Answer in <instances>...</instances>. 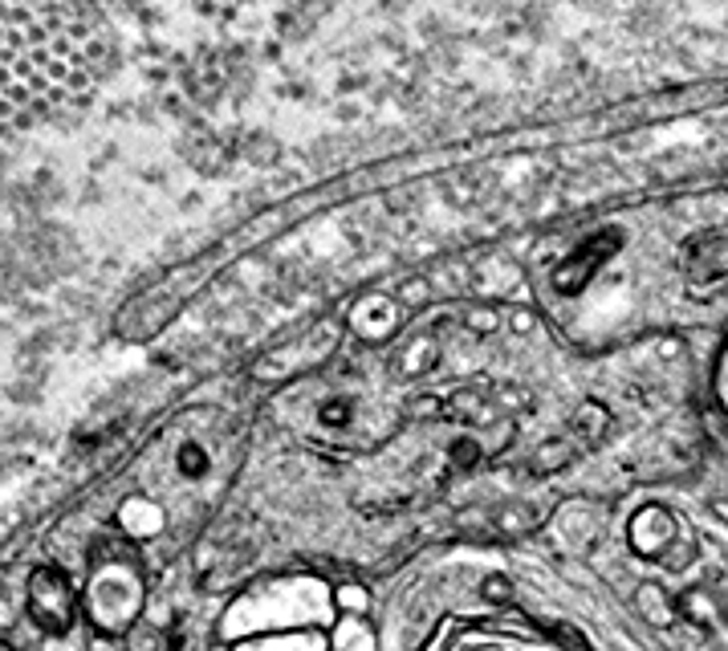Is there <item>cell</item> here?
I'll return each instance as SVG.
<instances>
[{
	"label": "cell",
	"mask_w": 728,
	"mask_h": 651,
	"mask_svg": "<svg viewBox=\"0 0 728 651\" xmlns=\"http://www.w3.org/2000/svg\"><path fill=\"white\" fill-rule=\"evenodd\" d=\"M110 58L106 21L82 4H0V135L78 107Z\"/></svg>",
	"instance_id": "cell-1"
},
{
	"label": "cell",
	"mask_w": 728,
	"mask_h": 651,
	"mask_svg": "<svg viewBox=\"0 0 728 651\" xmlns=\"http://www.w3.org/2000/svg\"><path fill=\"white\" fill-rule=\"evenodd\" d=\"M142 599H147V574H142V562L135 550L106 545L90 558L82 586V615L102 635L130 631V623L142 615Z\"/></svg>",
	"instance_id": "cell-2"
},
{
	"label": "cell",
	"mask_w": 728,
	"mask_h": 651,
	"mask_svg": "<svg viewBox=\"0 0 728 651\" xmlns=\"http://www.w3.org/2000/svg\"><path fill=\"white\" fill-rule=\"evenodd\" d=\"M24 603H29V619L37 628L49 631V635H66L73 628L78 611H82V594L73 591L61 570L41 566L29 579V599Z\"/></svg>",
	"instance_id": "cell-3"
},
{
	"label": "cell",
	"mask_w": 728,
	"mask_h": 651,
	"mask_svg": "<svg viewBox=\"0 0 728 651\" xmlns=\"http://www.w3.org/2000/svg\"><path fill=\"white\" fill-rule=\"evenodd\" d=\"M0 651H9V648H0Z\"/></svg>",
	"instance_id": "cell-4"
}]
</instances>
